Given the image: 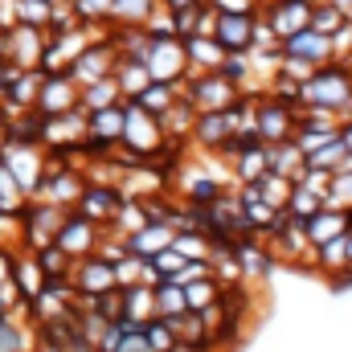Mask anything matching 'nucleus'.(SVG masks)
I'll return each mask as SVG.
<instances>
[{
    "mask_svg": "<svg viewBox=\"0 0 352 352\" xmlns=\"http://www.w3.org/2000/svg\"><path fill=\"white\" fill-rule=\"evenodd\" d=\"M352 98V62H324L307 82H299V107L340 111Z\"/></svg>",
    "mask_w": 352,
    "mask_h": 352,
    "instance_id": "nucleus-1",
    "label": "nucleus"
},
{
    "mask_svg": "<svg viewBox=\"0 0 352 352\" xmlns=\"http://www.w3.org/2000/svg\"><path fill=\"white\" fill-rule=\"evenodd\" d=\"M164 144V131H160V119L135 102L123 98V135H119V148H123V160L135 164V160H152V152Z\"/></svg>",
    "mask_w": 352,
    "mask_h": 352,
    "instance_id": "nucleus-2",
    "label": "nucleus"
},
{
    "mask_svg": "<svg viewBox=\"0 0 352 352\" xmlns=\"http://www.w3.org/2000/svg\"><path fill=\"white\" fill-rule=\"evenodd\" d=\"M0 160L8 164V173L21 180L25 197H33L37 180L45 173V164H50V152H45L37 140H16V135H8V140L0 144Z\"/></svg>",
    "mask_w": 352,
    "mask_h": 352,
    "instance_id": "nucleus-3",
    "label": "nucleus"
},
{
    "mask_svg": "<svg viewBox=\"0 0 352 352\" xmlns=\"http://www.w3.org/2000/svg\"><path fill=\"white\" fill-rule=\"evenodd\" d=\"M238 94H242V90L234 87V82H226L217 70H197V74H184V82H180V98H184L192 111H221V107H230Z\"/></svg>",
    "mask_w": 352,
    "mask_h": 352,
    "instance_id": "nucleus-4",
    "label": "nucleus"
},
{
    "mask_svg": "<svg viewBox=\"0 0 352 352\" xmlns=\"http://www.w3.org/2000/svg\"><path fill=\"white\" fill-rule=\"evenodd\" d=\"M295 123H299V102H283L274 94H258L254 98V131H258L263 144L291 140L295 135Z\"/></svg>",
    "mask_w": 352,
    "mask_h": 352,
    "instance_id": "nucleus-5",
    "label": "nucleus"
},
{
    "mask_svg": "<svg viewBox=\"0 0 352 352\" xmlns=\"http://www.w3.org/2000/svg\"><path fill=\"white\" fill-rule=\"evenodd\" d=\"M144 70H148V78H152V82H173V87H180V82H184V74H188L184 41H180V37H148Z\"/></svg>",
    "mask_w": 352,
    "mask_h": 352,
    "instance_id": "nucleus-6",
    "label": "nucleus"
},
{
    "mask_svg": "<svg viewBox=\"0 0 352 352\" xmlns=\"http://www.w3.org/2000/svg\"><path fill=\"white\" fill-rule=\"evenodd\" d=\"M82 135H87V111H82V107L58 111V115H41V123H37V144H41L45 152L74 148Z\"/></svg>",
    "mask_w": 352,
    "mask_h": 352,
    "instance_id": "nucleus-7",
    "label": "nucleus"
},
{
    "mask_svg": "<svg viewBox=\"0 0 352 352\" xmlns=\"http://www.w3.org/2000/svg\"><path fill=\"white\" fill-rule=\"evenodd\" d=\"M66 213H70V209H62V205L29 201V205L21 209V242H25V250H41V246H50Z\"/></svg>",
    "mask_w": 352,
    "mask_h": 352,
    "instance_id": "nucleus-8",
    "label": "nucleus"
},
{
    "mask_svg": "<svg viewBox=\"0 0 352 352\" xmlns=\"http://www.w3.org/2000/svg\"><path fill=\"white\" fill-rule=\"evenodd\" d=\"M50 33L37 29V25H25V21H12L4 29V58L21 70H41V50H45Z\"/></svg>",
    "mask_w": 352,
    "mask_h": 352,
    "instance_id": "nucleus-9",
    "label": "nucleus"
},
{
    "mask_svg": "<svg viewBox=\"0 0 352 352\" xmlns=\"http://www.w3.org/2000/svg\"><path fill=\"white\" fill-rule=\"evenodd\" d=\"M82 173L74 168V164H45V173L37 180V188H33V197L29 201H50V205H62V209H70L74 201H78V192H82Z\"/></svg>",
    "mask_w": 352,
    "mask_h": 352,
    "instance_id": "nucleus-10",
    "label": "nucleus"
},
{
    "mask_svg": "<svg viewBox=\"0 0 352 352\" xmlns=\"http://www.w3.org/2000/svg\"><path fill=\"white\" fill-rule=\"evenodd\" d=\"M119 135H123V102L87 111V135H82V140L94 148V156L115 152V148H119Z\"/></svg>",
    "mask_w": 352,
    "mask_h": 352,
    "instance_id": "nucleus-11",
    "label": "nucleus"
},
{
    "mask_svg": "<svg viewBox=\"0 0 352 352\" xmlns=\"http://www.w3.org/2000/svg\"><path fill=\"white\" fill-rule=\"evenodd\" d=\"M98 238H102V226L87 221L82 213H66L62 226H58V234H54V246L62 254H70V258H87V254H94Z\"/></svg>",
    "mask_w": 352,
    "mask_h": 352,
    "instance_id": "nucleus-12",
    "label": "nucleus"
},
{
    "mask_svg": "<svg viewBox=\"0 0 352 352\" xmlns=\"http://www.w3.org/2000/svg\"><path fill=\"white\" fill-rule=\"evenodd\" d=\"M66 278H70V287H74V295H78V299H94V295H102V291H111V287H115L111 263H107V258H98V254L74 258Z\"/></svg>",
    "mask_w": 352,
    "mask_h": 352,
    "instance_id": "nucleus-13",
    "label": "nucleus"
},
{
    "mask_svg": "<svg viewBox=\"0 0 352 352\" xmlns=\"http://www.w3.org/2000/svg\"><path fill=\"white\" fill-rule=\"evenodd\" d=\"M115 45H111V37H94L87 50L66 66V74L74 78V87H87L94 78H102V74H111V66H115Z\"/></svg>",
    "mask_w": 352,
    "mask_h": 352,
    "instance_id": "nucleus-14",
    "label": "nucleus"
},
{
    "mask_svg": "<svg viewBox=\"0 0 352 352\" xmlns=\"http://www.w3.org/2000/svg\"><path fill=\"white\" fill-rule=\"evenodd\" d=\"M78 107V87L66 70H54L45 74L41 70V87H37V98H33V111L37 115H58V111H70Z\"/></svg>",
    "mask_w": 352,
    "mask_h": 352,
    "instance_id": "nucleus-15",
    "label": "nucleus"
},
{
    "mask_svg": "<svg viewBox=\"0 0 352 352\" xmlns=\"http://www.w3.org/2000/svg\"><path fill=\"white\" fill-rule=\"evenodd\" d=\"M173 180H176V192H180L188 205H205V201H213V197L221 192L217 176L209 173L201 160H180L176 173H173Z\"/></svg>",
    "mask_w": 352,
    "mask_h": 352,
    "instance_id": "nucleus-16",
    "label": "nucleus"
},
{
    "mask_svg": "<svg viewBox=\"0 0 352 352\" xmlns=\"http://www.w3.org/2000/svg\"><path fill=\"white\" fill-rule=\"evenodd\" d=\"M278 50L291 54V58H303V62H311V66L336 62V58H332V37L320 33V29H311V25H303V29H295L291 37H283Z\"/></svg>",
    "mask_w": 352,
    "mask_h": 352,
    "instance_id": "nucleus-17",
    "label": "nucleus"
},
{
    "mask_svg": "<svg viewBox=\"0 0 352 352\" xmlns=\"http://www.w3.org/2000/svg\"><path fill=\"white\" fill-rule=\"evenodd\" d=\"M123 205V192L115 188V184H82V192H78V201H74V209L94 221V226H102L107 230V221L115 217V209Z\"/></svg>",
    "mask_w": 352,
    "mask_h": 352,
    "instance_id": "nucleus-18",
    "label": "nucleus"
},
{
    "mask_svg": "<svg viewBox=\"0 0 352 352\" xmlns=\"http://www.w3.org/2000/svg\"><path fill=\"white\" fill-rule=\"evenodd\" d=\"M258 12H263L266 25L274 29V37L283 41V37H291L295 29L307 25V16H311V0H266Z\"/></svg>",
    "mask_w": 352,
    "mask_h": 352,
    "instance_id": "nucleus-19",
    "label": "nucleus"
},
{
    "mask_svg": "<svg viewBox=\"0 0 352 352\" xmlns=\"http://www.w3.org/2000/svg\"><path fill=\"white\" fill-rule=\"evenodd\" d=\"M250 25H254V12H217L213 21V41L234 54V50H246L250 45Z\"/></svg>",
    "mask_w": 352,
    "mask_h": 352,
    "instance_id": "nucleus-20",
    "label": "nucleus"
},
{
    "mask_svg": "<svg viewBox=\"0 0 352 352\" xmlns=\"http://www.w3.org/2000/svg\"><path fill=\"white\" fill-rule=\"evenodd\" d=\"M123 242H127V254L152 258V254H160L164 246H173V226H168V221H144V226L131 230Z\"/></svg>",
    "mask_w": 352,
    "mask_h": 352,
    "instance_id": "nucleus-21",
    "label": "nucleus"
},
{
    "mask_svg": "<svg viewBox=\"0 0 352 352\" xmlns=\"http://www.w3.org/2000/svg\"><path fill=\"white\" fill-rule=\"evenodd\" d=\"M156 316V295H152V283H131V287H119V320L127 324H148Z\"/></svg>",
    "mask_w": 352,
    "mask_h": 352,
    "instance_id": "nucleus-22",
    "label": "nucleus"
},
{
    "mask_svg": "<svg viewBox=\"0 0 352 352\" xmlns=\"http://www.w3.org/2000/svg\"><path fill=\"white\" fill-rule=\"evenodd\" d=\"M180 41H184V62H188V74H197V70H217V66H221V58H226V50H221L213 37L192 33V37H180Z\"/></svg>",
    "mask_w": 352,
    "mask_h": 352,
    "instance_id": "nucleus-23",
    "label": "nucleus"
},
{
    "mask_svg": "<svg viewBox=\"0 0 352 352\" xmlns=\"http://www.w3.org/2000/svg\"><path fill=\"white\" fill-rule=\"evenodd\" d=\"M8 278L16 283V291H21V299H33L41 287H45V274H41V266L33 258V250H16L12 254V266H8Z\"/></svg>",
    "mask_w": 352,
    "mask_h": 352,
    "instance_id": "nucleus-24",
    "label": "nucleus"
},
{
    "mask_svg": "<svg viewBox=\"0 0 352 352\" xmlns=\"http://www.w3.org/2000/svg\"><path fill=\"white\" fill-rule=\"evenodd\" d=\"M344 230H349V209H320V213H311L303 221V234H307L311 246H320V242H328V238H336Z\"/></svg>",
    "mask_w": 352,
    "mask_h": 352,
    "instance_id": "nucleus-25",
    "label": "nucleus"
},
{
    "mask_svg": "<svg viewBox=\"0 0 352 352\" xmlns=\"http://www.w3.org/2000/svg\"><path fill=\"white\" fill-rule=\"evenodd\" d=\"M111 78H115V87H119V98H135L140 90L152 82L148 70H144V62H131V58H115Z\"/></svg>",
    "mask_w": 352,
    "mask_h": 352,
    "instance_id": "nucleus-26",
    "label": "nucleus"
},
{
    "mask_svg": "<svg viewBox=\"0 0 352 352\" xmlns=\"http://www.w3.org/2000/svg\"><path fill=\"white\" fill-rule=\"evenodd\" d=\"M160 131H164V140H188V131H192V119H197V111L176 94V102L173 107H164L160 115Z\"/></svg>",
    "mask_w": 352,
    "mask_h": 352,
    "instance_id": "nucleus-27",
    "label": "nucleus"
},
{
    "mask_svg": "<svg viewBox=\"0 0 352 352\" xmlns=\"http://www.w3.org/2000/svg\"><path fill=\"white\" fill-rule=\"evenodd\" d=\"M303 168V152L295 148V140H278V144H266V173L291 176Z\"/></svg>",
    "mask_w": 352,
    "mask_h": 352,
    "instance_id": "nucleus-28",
    "label": "nucleus"
},
{
    "mask_svg": "<svg viewBox=\"0 0 352 352\" xmlns=\"http://www.w3.org/2000/svg\"><path fill=\"white\" fill-rule=\"evenodd\" d=\"M226 160H230L234 184H238V180H258V176L266 173V144L242 148V152H234V156H226Z\"/></svg>",
    "mask_w": 352,
    "mask_h": 352,
    "instance_id": "nucleus-29",
    "label": "nucleus"
},
{
    "mask_svg": "<svg viewBox=\"0 0 352 352\" xmlns=\"http://www.w3.org/2000/svg\"><path fill=\"white\" fill-rule=\"evenodd\" d=\"M152 295H156V316H164V320H176L180 311H188L184 287H180L176 278H160V283L152 287Z\"/></svg>",
    "mask_w": 352,
    "mask_h": 352,
    "instance_id": "nucleus-30",
    "label": "nucleus"
},
{
    "mask_svg": "<svg viewBox=\"0 0 352 352\" xmlns=\"http://www.w3.org/2000/svg\"><path fill=\"white\" fill-rule=\"evenodd\" d=\"M111 102H123L111 74H102V78H94L87 87H78V107L82 111H98V107H111Z\"/></svg>",
    "mask_w": 352,
    "mask_h": 352,
    "instance_id": "nucleus-31",
    "label": "nucleus"
},
{
    "mask_svg": "<svg viewBox=\"0 0 352 352\" xmlns=\"http://www.w3.org/2000/svg\"><path fill=\"white\" fill-rule=\"evenodd\" d=\"M320 209H324V197L291 180V197H287V205H283V213H287L291 221H307V217H311V213H320Z\"/></svg>",
    "mask_w": 352,
    "mask_h": 352,
    "instance_id": "nucleus-32",
    "label": "nucleus"
},
{
    "mask_svg": "<svg viewBox=\"0 0 352 352\" xmlns=\"http://www.w3.org/2000/svg\"><path fill=\"white\" fill-rule=\"evenodd\" d=\"M316 270H324V274H332V278L349 270V258H344V234H336V238H328V242L316 246Z\"/></svg>",
    "mask_w": 352,
    "mask_h": 352,
    "instance_id": "nucleus-33",
    "label": "nucleus"
},
{
    "mask_svg": "<svg viewBox=\"0 0 352 352\" xmlns=\"http://www.w3.org/2000/svg\"><path fill=\"white\" fill-rule=\"evenodd\" d=\"M176 94H180V87H173V82H148V87L140 90L135 98H127V102H135V107H144V111H152V115H160L164 107H173Z\"/></svg>",
    "mask_w": 352,
    "mask_h": 352,
    "instance_id": "nucleus-34",
    "label": "nucleus"
},
{
    "mask_svg": "<svg viewBox=\"0 0 352 352\" xmlns=\"http://www.w3.org/2000/svg\"><path fill=\"white\" fill-rule=\"evenodd\" d=\"M29 205V197H25V188H21V180L8 173V164L0 160V213H12V217H21V209Z\"/></svg>",
    "mask_w": 352,
    "mask_h": 352,
    "instance_id": "nucleus-35",
    "label": "nucleus"
},
{
    "mask_svg": "<svg viewBox=\"0 0 352 352\" xmlns=\"http://www.w3.org/2000/svg\"><path fill=\"white\" fill-rule=\"evenodd\" d=\"M173 250L180 258H209L213 242H209L197 226H188V230H173Z\"/></svg>",
    "mask_w": 352,
    "mask_h": 352,
    "instance_id": "nucleus-36",
    "label": "nucleus"
},
{
    "mask_svg": "<svg viewBox=\"0 0 352 352\" xmlns=\"http://www.w3.org/2000/svg\"><path fill=\"white\" fill-rule=\"evenodd\" d=\"M180 287H184L188 311H205V307H213V303H217V291H221V283H217L213 274H205V278H192V283H180Z\"/></svg>",
    "mask_w": 352,
    "mask_h": 352,
    "instance_id": "nucleus-37",
    "label": "nucleus"
},
{
    "mask_svg": "<svg viewBox=\"0 0 352 352\" xmlns=\"http://www.w3.org/2000/svg\"><path fill=\"white\" fill-rule=\"evenodd\" d=\"M33 349V332L21 324V316H4L0 320V352H29Z\"/></svg>",
    "mask_w": 352,
    "mask_h": 352,
    "instance_id": "nucleus-38",
    "label": "nucleus"
},
{
    "mask_svg": "<svg viewBox=\"0 0 352 352\" xmlns=\"http://www.w3.org/2000/svg\"><path fill=\"white\" fill-rule=\"evenodd\" d=\"M217 74H221L226 82H234V87L246 94V87H250V58H246V50L226 54V58H221V66H217Z\"/></svg>",
    "mask_w": 352,
    "mask_h": 352,
    "instance_id": "nucleus-39",
    "label": "nucleus"
},
{
    "mask_svg": "<svg viewBox=\"0 0 352 352\" xmlns=\"http://www.w3.org/2000/svg\"><path fill=\"white\" fill-rule=\"evenodd\" d=\"M33 258H37V266H41V274H45V283H54V278H66L70 274V254H62L54 242L50 246H41V250H33Z\"/></svg>",
    "mask_w": 352,
    "mask_h": 352,
    "instance_id": "nucleus-40",
    "label": "nucleus"
},
{
    "mask_svg": "<svg viewBox=\"0 0 352 352\" xmlns=\"http://www.w3.org/2000/svg\"><path fill=\"white\" fill-rule=\"evenodd\" d=\"M173 332L180 344H197V349H205V336H209V328H205V320L197 311H180L173 320Z\"/></svg>",
    "mask_w": 352,
    "mask_h": 352,
    "instance_id": "nucleus-41",
    "label": "nucleus"
},
{
    "mask_svg": "<svg viewBox=\"0 0 352 352\" xmlns=\"http://www.w3.org/2000/svg\"><path fill=\"white\" fill-rule=\"evenodd\" d=\"M258 197H263L270 209H283L287 205V197H291V176H278V173H263L258 180Z\"/></svg>",
    "mask_w": 352,
    "mask_h": 352,
    "instance_id": "nucleus-42",
    "label": "nucleus"
},
{
    "mask_svg": "<svg viewBox=\"0 0 352 352\" xmlns=\"http://www.w3.org/2000/svg\"><path fill=\"white\" fill-rule=\"evenodd\" d=\"M156 0H111V25H144Z\"/></svg>",
    "mask_w": 352,
    "mask_h": 352,
    "instance_id": "nucleus-43",
    "label": "nucleus"
},
{
    "mask_svg": "<svg viewBox=\"0 0 352 352\" xmlns=\"http://www.w3.org/2000/svg\"><path fill=\"white\" fill-rule=\"evenodd\" d=\"M140 328H144V340H148V349H152V352H173V344H176L173 320L152 316V320H148V324H140Z\"/></svg>",
    "mask_w": 352,
    "mask_h": 352,
    "instance_id": "nucleus-44",
    "label": "nucleus"
},
{
    "mask_svg": "<svg viewBox=\"0 0 352 352\" xmlns=\"http://www.w3.org/2000/svg\"><path fill=\"white\" fill-rule=\"evenodd\" d=\"M307 25L332 37V33H336V29L344 25V12H340V8H336L332 0H311V16H307Z\"/></svg>",
    "mask_w": 352,
    "mask_h": 352,
    "instance_id": "nucleus-45",
    "label": "nucleus"
},
{
    "mask_svg": "<svg viewBox=\"0 0 352 352\" xmlns=\"http://www.w3.org/2000/svg\"><path fill=\"white\" fill-rule=\"evenodd\" d=\"M70 8L82 25H98V29L111 25V0H70Z\"/></svg>",
    "mask_w": 352,
    "mask_h": 352,
    "instance_id": "nucleus-46",
    "label": "nucleus"
},
{
    "mask_svg": "<svg viewBox=\"0 0 352 352\" xmlns=\"http://www.w3.org/2000/svg\"><path fill=\"white\" fill-rule=\"evenodd\" d=\"M278 74H283V78H291V82H307V78L316 74V66H311V62H303V58L283 54V58H278Z\"/></svg>",
    "mask_w": 352,
    "mask_h": 352,
    "instance_id": "nucleus-47",
    "label": "nucleus"
},
{
    "mask_svg": "<svg viewBox=\"0 0 352 352\" xmlns=\"http://www.w3.org/2000/svg\"><path fill=\"white\" fill-rule=\"evenodd\" d=\"M246 50H278V37L274 29L263 21V12H254V25H250V45Z\"/></svg>",
    "mask_w": 352,
    "mask_h": 352,
    "instance_id": "nucleus-48",
    "label": "nucleus"
},
{
    "mask_svg": "<svg viewBox=\"0 0 352 352\" xmlns=\"http://www.w3.org/2000/svg\"><path fill=\"white\" fill-rule=\"evenodd\" d=\"M328 180H332V173H324V168H307V164L295 173V184H303V188H311V192H320V197L328 192Z\"/></svg>",
    "mask_w": 352,
    "mask_h": 352,
    "instance_id": "nucleus-49",
    "label": "nucleus"
},
{
    "mask_svg": "<svg viewBox=\"0 0 352 352\" xmlns=\"http://www.w3.org/2000/svg\"><path fill=\"white\" fill-rule=\"evenodd\" d=\"M152 266H156V274H160V278H176V270L184 266V258L176 254L173 246H164L160 254H152Z\"/></svg>",
    "mask_w": 352,
    "mask_h": 352,
    "instance_id": "nucleus-50",
    "label": "nucleus"
},
{
    "mask_svg": "<svg viewBox=\"0 0 352 352\" xmlns=\"http://www.w3.org/2000/svg\"><path fill=\"white\" fill-rule=\"evenodd\" d=\"M94 254H98V258H107V263H119V258H127V242H123L119 234H115V238H98Z\"/></svg>",
    "mask_w": 352,
    "mask_h": 352,
    "instance_id": "nucleus-51",
    "label": "nucleus"
},
{
    "mask_svg": "<svg viewBox=\"0 0 352 352\" xmlns=\"http://www.w3.org/2000/svg\"><path fill=\"white\" fill-rule=\"evenodd\" d=\"M115 352H152V349H148V340H144V328H140V324H131V328L123 332V340L115 344Z\"/></svg>",
    "mask_w": 352,
    "mask_h": 352,
    "instance_id": "nucleus-52",
    "label": "nucleus"
},
{
    "mask_svg": "<svg viewBox=\"0 0 352 352\" xmlns=\"http://www.w3.org/2000/svg\"><path fill=\"white\" fill-rule=\"evenodd\" d=\"M12 242H21V217L0 213V246H12Z\"/></svg>",
    "mask_w": 352,
    "mask_h": 352,
    "instance_id": "nucleus-53",
    "label": "nucleus"
},
{
    "mask_svg": "<svg viewBox=\"0 0 352 352\" xmlns=\"http://www.w3.org/2000/svg\"><path fill=\"white\" fill-rule=\"evenodd\" d=\"M217 12H258L263 0H209Z\"/></svg>",
    "mask_w": 352,
    "mask_h": 352,
    "instance_id": "nucleus-54",
    "label": "nucleus"
},
{
    "mask_svg": "<svg viewBox=\"0 0 352 352\" xmlns=\"http://www.w3.org/2000/svg\"><path fill=\"white\" fill-rule=\"evenodd\" d=\"M8 266H12V250H8V246H0V283L8 278Z\"/></svg>",
    "mask_w": 352,
    "mask_h": 352,
    "instance_id": "nucleus-55",
    "label": "nucleus"
},
{
    "mask_svg": "<svg viewBox=\"0 0 352 352\" xmlns=\"http://www.w3.org/2000/svg\"><path fill=\"white\" fill-rule=\"evenodd\" d=\"M160 4H164V8H192V4H201V0H160Z\"/></svg>",
    "mask_w": 352,
    "mask_h": 352,
    "instance_id": "nucleus-56",
    "label": "nucleus"
},
{
    "mask_svg": "<svg viewBox=\"0 0 352 352\" xmlns=\"http://www.w3.org/2000/svg\"><path fill=\"white\" fill-rule=\"evenodd\" d=\"M340 140H344V148L352 152V119L349 123H340Z\"/></svg>",
    "mask_w": 352,
    "mask_h": 352,
    "instance_id": "nucleus-57",
    "label": "nucleus"
},
{
    "mask_svg": "<svg viewBox=\"0 0 352 352\" xmlns=\"http://www.w3.org/2000/svg\"><path fill=\"white\" fill-rule=\"evenodd\" d=\"M332 4H336V8L344 12V21H352V0H332Z\"/></svg>",
    "mask_w": 352,
    "mask_h": 352,
    "instance_id": "nucleus-58",
    "label": "nucleus"
},
{
    "mask_svg": "<svg viewBox=\"0 0 352 352\" xmlns=\"http://www.w3.org/2000/svg\"><path fill=\"white\" fill-rule=\"evenodd\" d=\"M336 287H352V266H349V270H344V278L336 274Z\"/></svg>",
    "mask_w": 352,
    "mask_h": 352,
    "instance_id": "nucleus-59",
    "label": "nucleus"
},
{
    "mask_svg": "<svg viewBox=\"0 0 352 352\" xmlns=\"http://www.w3.org/2000/svg\"><path fill=\"white\" fill-rule=\"evenodd\" d=\"M349 25H352V21H349ZM349 62H352V50H349Z\"/></svg>",
    "mask_w": 352,
    "mask_h": 352,
    "instance_id": "nucleus-60",
    "label": "nucleus"
}]
</instances>
